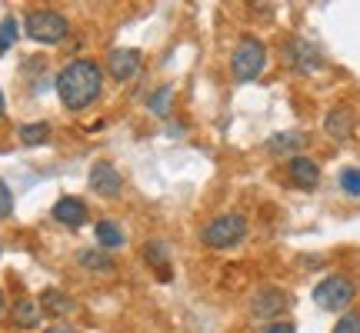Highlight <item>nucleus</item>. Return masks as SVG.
<instances>
[{"mask_svg": "<svg viewBox=\"0 0 360 333\" xmlns=\"http://www.w3.org/2000/svg\"><path fill=\"white\" fill-rule=\"evenodd\" d=\"M340 187H344V193H350V197H360V170H344L340 174Z\"/></svg>", "mask_w": 360, "mask_h": 333, "instance_id": "22", "label": "nucleus"}, {"mask_svg": "<svg viewBox=\"0 0 360 333\" xmlns=\"http://www.w3.org/2000/svg\"><path fill=\"white\" fill-rule=\"evenodd\" d=\"M260 333H297V327L290 320H274V323H267Z\"/></svg>", "mask_w": 360, "mask_h": 333, "instance_id": "24", "label": "nucleus"}, {"mask_svg": "<svg viewBox=\"0 0 360 333\" xmlns=\"http://www.w3.org/2000/svg\"><path fill=\"white\" fill-rule=\"evenodd\" d=\"M334 333H360V310H347V313L337 320Z\"/></svg>", "mask_w": 360, "mask_h": 333, "instance_id": "21", "label": "nucleus"}, {"mask_svg": "<svg viewBox=\"0 0 360 333\" xmlns=\"http://www.w3.org/2000/svg\"><path fill=\"white\" fill-rule=\"evenodd\" d=\"M283 60H287V67H294L297 74H314V70H321V67H323L321 51H317L310 40H300V37L287 44Z\"/></svg>", "mask_w": 360, "mask_h": 333, "instance_id": "7", "label": "nucleus"}, {"mask_svg": "<svg viewBox=\"0 0 360 333\" xmlns=\"http://www.w3.org/2000/svg\"><path fill=\"white\" fill-rule=\"evenodd\" d=\"M304 133L300 130H287V133H274L267 141V154L274 157H297V150L304 147Z\"/></svg>", "mask_w": 360, "mask_h": 333, "instance_id": "13", "label": "nucleus"}, {"mask_svg": "<svg viewBox=\"0 0 360 333\" xmlns=\"http://www.w3.org/2000/svg\"><path fill=\"white\" fill-rule=\"evenodd\" d=\"M87 183H90V190L101 193V197H107V200H114L117 193L124 190V177H120L110 164H94L90 166Z\"/></svg>", "mask_w": 360, "mask_h": 333, "instance_id": "9", "label": "nucleus"}, {"mask_svg": "<svg viewBox=\"0 0 360 333\" xmlns=\"http://www.w3.org/2000/svg\"><path fill=\"white\" fill-rule=\"evenodd\" d=\"M53 220L57 223H64V227H84L87 223V204L77 200V197H60L57 204H53Z\"/></svg>", "mask_w": 360, "mask_h": 333, "instance_id": "11", "label": "nucleus"}, {"mask_svg": "<svg viewBox=\"0 0 360 333\" xmlns=\"http://www.w3.org/2000/svg\"><path fill=\"white\" fill-rule=\"evenodd\" d=\"M287 174H290V180H294L300 190H314L317 183H321V166H317V160H310V157H290L287 160Z\"/></svg>", "mask_w": 360, "mask_h": 333, "instance_id": "10", "label": "nucleus"}, {"mask_svg": "<svg viewBox=\"0 0 360 333\" xmlns=\"http://www.w3.org/2000/svg\"><path fill=\"white\" fill-rule=\"evenodd\" d=\"M354 124H357V117H354L350 107H334V110L327 114V120H323V130H327L334 141H347L350 133H354Z\"/></svg>", "mask_w": 360, "mask_h": 333, "instance_id": "12", "label": "nucleus"}, {"mask_svg": "<svg viewBox=\"0 0 360 333\" xmlns=\"http://www.w3.org/2000/svg\"><path fill=\"white\" fill-rule=\"evenodd\" d=\"M267 67V47L260 44L257 37H244L237 47H233V57H231V74L237 84H250L257 80Z\"/></svg>", "mask_w": 360, "mask_h": 333, "instance_id": "3", "label": "nucleus"}, {"mask_svg": "<svg viewBox=\"0 0 360 333\" xmlns=\"http://www.w3.org/2000/svg\"><path fill=\"white\" fill-rule=\"evenodd\" d=\"M40 310H47V313H53V317H67V313H74V300H70L64 290L47 287V290L40 294Z\"/></svg>", "mask_w": 360, "mask_h": 333, "instance_id": "14", "label": "nucleus"}, {"mask_svg": "<svg viewBox=\"0 0 360 333\" xmlns=\"http://www.w3.org/2000/svg\"><path fill=\"white\" fill-rule=\"evenodd\" d=\"M141 51H134V47H117V51H110V57H107V74L117 80V84H127V80H134L137 74H141Z\"/></svg>", "mask_w": 360, "mask_h": 333, "instance_id": "8", "label": "nucleus"}, {"mask_svg": "<svg viewBox=\"0 0 360 333\" xmlns=\"http://www.w3.org/2000/svg\"><path fill=\"white\" fill-rule=\"evenodd\" d=\"M143 260L150 263V267H157V270H164V277H167V270H170V260H167V247L164 244H150L143 247Z\"/></svg>", "mask_w": 360, "mask_h": 333, "instance_id": "18", "label": "nucleus"}, {"mask_svg": "<svg viewBox=\"0 0 360 333\" xmlns=\"http://www.w3.org/2000/svg\"><path fill=\"white\" fill-rule=\"evenodd\" d=\"M354 296H357V283L350 280V277H344V273H330V277H323L314 287V303L321 310H330V313L347 310Z\"/></svg>", "mask_w": 360, "mask_h": 333, "instance_id": "4", "label": "nucleus"}, {"mask_svg": "<svg viewBox=\"0 0 360 333\" xmlns=\"http://www.w3.org/2000/svg\"><path fill=\"white\" fill-rule=\"evenodd\" d=\"M13 323H17V327H24V330H34V327H37L40 323V307L37 303H34V300H17V303H13Z\"/></svg>", "mask_w": 360, "mask_h": 333, "instance_id": "17", "label": "nucleus"}, {"mask_svg": "<svg viewBox=\"0 0 360 333\" xmlns=\"http://www.w3.org/2000/svg\"><path fill=\"white\" fill-rule=\"evenodd\" d=\"M103 87V70L97 60H70V64L57 74V97L64 103L67 110H84L90 103L101 97Z\"/></svg>", "mask_w": 360, "mask_h": 333, "instance_id": "1", "label": "nucleus"}, {"mask_svg": "<svg viewBox=\"0 0 360 333\" xmlns=\"http://www.w3.org/2000/svg\"><path fill=\"white\" fill-rule=\"evenodd\" d=\"M44 333H80L77 327H67V323H57V327H47Z\"/></svg>", "mask_w": 360, "mask_h": 333, "instance_id": "25", "label": "nucleus"}, {"mask_svg": "<svg viewBox=\"0 0 360 333\" xmlns=\"http://www.w3.org/2000/svg\"><path fill=\"white\" fill-rule=\"evenodd\" d=\"M13 214V193H11V187L0 180V217H11Z\"/></svg>", "mask_w": 360, "mask_h": 333, "instance_id": "23", "label": "nucleus"}, {"mask_svg": "<svg viewBox=\"0 0 360 333\" xmlns=\"http://www.w3.org/2000/svg\"><path fill=\"white\" fill-rule=\"evenodd\" d=\"M0 250H4V247H0Z\"/></svg>", "mask_w": 360, "mask_h": 333, "instance_id": "28", "label": "nucleus"}, {"mask_svg": "<svg viewBox=\"0 0 360 333\" xmlns=\"http://www.w3.org/2000/svg\"><path fill=\"white\" fill-rule=\"evenodd\" d=\"M0 313H4V294H0Z\"/></svg>", "mask_w": 360, "mask_h": 333, "instance_id": "27", "label": "nucleus"}, {"mask_svg": "<svg viewBox=\"0 0 360 333\" xmlns=\"http://www.w3.org/2000/svg\"><path fill=\"white\" fill-rule=\"evenodd\" d=\"M13 40H17V20H13V17H4V24H0V53L11 51Z\"/></svg>", "mask_w": 360, "mask_h": 333, "instance_id": "20", "label": "nucleus"}, {"mask_svg": "<svg viewBox=\"0 0 360 333\" xmlns=\"http://www.w3.org/2000/svg\"><path fill=\"white\" fill-rule=\"evenodd\" d=\"M94 233H97V244H101V250H117V247L124 244V230L117 227L114 220H97V227H94Z\"/></svg>", "mask_w": 360, "mask_h": 333, "instance_id": "16", "label": "nucleus"}, {"mask_svg": "<svg viewBox=\"0 0 360 333\" xmlns=\"http://www.w3.org/2000/svg\"><path fill=\"white\" fill-rule=\"evenodd\" d=\"M287 307H290V296L283 294L281 287H260L257 294L250 296V313H254L257 320L274 323Z\"/></svg>", "mask_w": 360, "mask_h": 333, "instance_id": "6", "label": "nucleus"}, {"mask_svg": "<svg viewBox=\"0 0 360 333\" xmlns=\"http://www.w3.org/2000/svg\"><path fill=\"white\" fill-rule=\"evenodd\" d=\"M77 263L80 267H87V270H94V273H110V270H117V263H114V256L107 254V250H101V247H87V250H80L77 254Z\"/></svg>", "mask_w": 360, "mask_h": 333, "instance_id": "15", "label": "nucleus"}, {"mask_svg": "<svg viewBox=\"0 0 360 333\" xmlns=\"http://www.w3.org/2000/svg\"><path fill=\"white\" fill-rule=\"evenodd\" d=\"M47 137H51V127H47V124H24V127H20V141L30 143V147L44 143Z\"/></svg>", "mask_w": 360, "mask_h": 333, "instance_id": "19", "label": "nucleus"}, {"mask_svg": "<svg viewBox=\"0 0 360 333\" xmlns=\"http://www.w3.org/2000/svg\"><path fill=\"white\" fill-rule=\"evenodd\" d=\"M4 110H7V103H4V93H0V117H4Z\"/></svg>", "mask_w": 360, "mask_h": 333, "instance_id": "26", "label": "nucleus"}, {"mask_svg": "<svg viewBox=\"0 0 360 333\" xmlns=\"http://www.w3.org/2000/svg\"><path fill=\"white\" fill-rule=\"evenodd\" d=\"M24 30L30 40L37 44H60L70 34V24H67L64 13L57 11H30L24 20Z\"/></svg>", "mask_w": 360, "mask_h": 333, "instance_id": "5", "label": "nucleus"}, {"mask_svg": "<svg viewBox=\"0 0 360 333\" xmlns=\"http://www.w3.org/2000/svg\"><path fill=\"white\" fill-rule=\"evenodd\" d=\"M247 237V217L244 214H220L200 230V240L210 250H231Z\"/></svg>", "mask_w": 360, "mask_h": 333, "instance_id": "2", "label": "nucleus"}]
</instances>
